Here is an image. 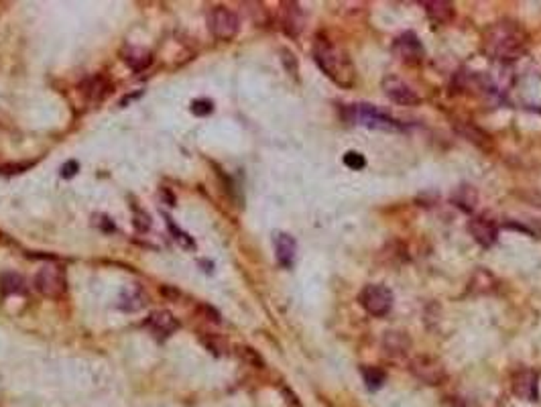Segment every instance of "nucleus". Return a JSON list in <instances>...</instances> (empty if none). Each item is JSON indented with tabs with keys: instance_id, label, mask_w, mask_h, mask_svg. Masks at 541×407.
Returning <instances> with one entry per match:
<instances>
[{
	"instance_id": "12",
	"label": "nucleus",
	"mask_w": 541,
	"mask_h": 407,
	"mask_svg": "<svg viewBox=\"0 0 541 407\" xmlns=\"http://www.w3.org/2000/svg\"><path fill=\"white\" fill-rule=\"evenodd\" d=\"M303 23H305V17H303V10L298 2H283L281 4V27L283 31L291 37H298L301 31H303Z\"/></svg>"
},
{
	"instance_id": "31",
	"label": "nucleus",
	"mask_w": 541,
	"mask_h": 407,
	"mask_svg": "<svg viewBox=\"0 0 541 407\" xmlns=\"http://www.w3.org/2000/svg\"><path fill=\"white\" fill-rule=\"evenodd\" d=\"M78 171H80V165H78V161H67V163L61 167V177L69 180V177H74Z\"/></svg>"
},
{
	"instance_id": "13",
	"label": "nucleus",
	"mask_w": 541,
	"mask_h": 407,
	"mask_svg": "<svg viewBox=\"0 0 541 407\" xmlns=\"http://www.w3.org/2000/svg\"><path fill=\"white\" fill-rule=\"evenodd\" d=\"M275 254H277V263L285 269H291L295 263V254H298V243L291 234L287 232H279L275 236Z\"/></svg>"
},
{
	"instance_id": "16",
	"label": "nucleus",
	"mask_w": 541,
	"mask_h": 407,
	"mask_svg": "<svg viewBox=\"0 0 541 407\" xmlns=\"http://www.w3.org/2000/svg\"><path fill=\"white\" fill-rule=\"evenodd\" d=\"M149 297L147 293L139 287V285H132L128 289H124L121 293V300H119V306L124 312H139L147 306Z\"/></svg>"
},
{
	"instance_id": "26",
	"label": "nucleus",
	"mask_w": 541,
	"mask_h": 407,
	"mask_svg": "<svg viewBox=\"0 0 541 407\" xmlns=\"http://www.w3.org/2000/svg\"><path fill=\"white\" fill-rule=\"evenodd\" d=\"M132 224L139 232H145L151 228V216L137 204H132Z\"/></svg>"
},
{
	"instance_id": "27",
	"label": "nucleus",
	"mask_w": 541,
	"mask_h": 407,
	"mask_svg": "<svg viewBox=\"0 0 541 407\" xmlns=\"http://www.w3.org/2000/svg\"><path fill=\"white\" fill-rule=\"evenodd\" d=\"M239 354H241L242 361H246L248 365H252V367H257V369H263V367H265L261 354H259L255 348H250V346H239Z\"/></svg>"
},
{
	"instance_id": "18",
	"label": "nucleus",
	"mask_w": 541,
	"mask_h": 407,
	"mask_svg": "<svg viewBox=\"0 0 541 407\" xmlns=\"http://www.w3.org/2000/svg\"><path fill=\"white\" fill-rule=\"evenodd\" d=\"M110 90H112V84L104 76H94L84 84V94L90 102H102L110 94Z\"/></svg>"
},
{
	"instance_id": "29",
	"label": "nucleus",
	"mask_w": 541,
	"mask_h": 407,
	"mask_svg": "<svg viewBox=\"0 0 541 407\" xmlns=\"http://www.w3.org/2000/svg\"><path fill=\"white\" fill-rule=\"evenodd\" d=\"M214 110V104L212 100H194L191 102V114L194 116H208Z\"/></svg>"
},
{
	"instance_id": "28",
	"label": "nucleus",
	"mask_w": 541,
	"mask_h": 407,
	"mask_svg": "<svg viewBox=\"0 0 541 407\" xmlns=\"http://www.w3.org/2000/svg\"><path fill=\"white\" fill-rule=\"evenodd\" d=\"M344 165L346 167H350L352 171H361L362 167L366 165V159H364V155L362 153H359V151H348V153H344Z\"/></svg>"
},
{
	"instance_id": "21",
	"label": "nucleus",
	"mask_w": 541,
	"mask_h": 407,
	"mask_svg": "<svg viewBox=\"0 0 541 407\" xmlns=\"http://www.w3.org/2000/svg\"><path fill=\"white\" fill-rule=\"evenodd\" d=\"M124 62H126V65H128L132 71H143V69H147L151 63H153V58H151L149 51L132 47V49H128V53L124 55Z\"/></svg>"
},
{
	"instance_id": "9",
	"label": "nucleus",
	"mask_w": 541,
	"mask_h": 407,
	"mask_svg": "<svg viewBox=\"0 0 541 407\" xmlns=\"http://www.w3.org/2000/svg\"><path fill=\"white\" fill-rule=\"evenodd\" d=\"M393 51H395V55H397L401 62L409 63V65H418V63L423 62V58H425V51H423L420 37L411 31L403 33V35H399V37L395 39Z\"/></svg>"
},
{
	"instance_id": "30",
	"label": "nucleus",
	"mask_w": 541,
	"mask_h": 407,
	"mask_svg": "<svg viewBox=\"0 0 541 407\" xmlns=\"http://www.w3.org/2000/svg\"><path fill=\"white\" fill-rule=\"evenodd\" d=\"M198 312L202 313L206 320H210V322H214V324H220L222 322V318H220V312L216 310V308H212V306H208V304H200L198 306Z\"/></svg>"
},
{
	"instance_id": "33",
	"label": "nucleus",
	"mask_w": 541,
	"mask_h": 407,
	"mask_svg": "<svg viewBox=\"0 0 541 407\" xmlns=\"http://www.w3.org/2000/svg\"><path fill=\"white\" fill-rule=\"evenodd\" d=\"M161 293H163V295H167V297H180V291H175V289H169V287H161Z\"/></svg>"
},
{
	"instance_id": "3",
	"label": "nucleus",
	"mask_w": 541,
	"mask_h": 407,
	"mask_svg": "<svg viewBox=\"0 0 541 407\" xmlns=\"http://www.w3.org/2000/svg\"><path fill=\"white\" fill-rule=\"evenodd\" d=\"M35 289L49 300H60L67 291V279H65V271L58 263H47L43 265L37 275H35Z\"/></svg>"
},
{
	"instance_id": "10",
	"label": "nucleus",
	"mask_w": 541,
	"mask_h": 407,
	"mask_svg": "<svg viewBox=\"0 0 541 407\" xmlns=\"http://www.w3.org/2000/svg\"><path fill=\"white\" fill-rule=\"evenodd\" d=\"M468 232L484 249H490L499 241V224L490 218L488 214H479V216H474V218L470 220L468 222Z\"/></svg>"
},
{
	"instance_id": "6",
	"label": "nucleus",
	"mask_w": 541,
	"mask_h": 407,
	"mask_svg": "<svg viewBox=\"0 0 541 407\" xmlns=\"http://www.w3.org/2000/svg\"><path fill=\"white\" fill-rule=\"evenodd\" d=\"M208 27L212 35L220 41H230L237 37V33L241 29V19L234 10H230L228 6H214L208 17Z\"/></svg>"
},
{
	"instance_id": "24",
	"label": "nucleus",
	"mask_w": 541,
	"mask_h": 407,
	"mask_svg": "<svg viewBox=\"0 0 541 407\" xmlns=\"http://www.w3.org/2000/svg\"><path fill=\"white\" fill-rule=\"evenodd\" d=\"M200 340H202V345L206 346L212 354H216V356H222V354L228 352V343H226L224 338H220L218 334H202Z\"/></svg>"
},
{
	"instance_id": "17",
	"label": "nucleus",
	"mask_w": 541,
	"mask_h": 407,
	"mask_svg": "<svg viewBox=\"0 0 541 407\" xmlns=\"http://www.w3.org/2000/svg\"><path fill=\"white\" fill-rule=\"evenodd\" d=\"M383 346L387 350V354L391 356H403L411 350V340L407 338L405 332H399V330H389L383 338Z\"/></svg>"
},
{
	"instance_id": "19",
	"label": "nucleus",
	"mask_w": 541,
	"mask_h": 407,
	"mask_svg": "<svg viewBox=\"0 0 541 407\" xmlns=\"http://www.w3.org/2000/svg\"><path fill=\"white\" fill-rule=\"evenodd\" d=\"M452 202H454L458 208H462L464 212H474V208H476V204H479V191L472 188V186H460V188L456 189Z\"/></svg>"
},
{
	"instance_id": "2",
	"label": "nucleus",
	"mask_w": 541,
	"mask_h": 407,
	"mask_svg": "<svg viewBox=\"0 0 541 407\" xmlns=\"http://www.w3.org/2000/svg\"><path fill=\"white\" fill-rule=\"evenodd\" d=\"M314 60L320 65V69L342 88H352L357 82V69L350 60V53L336 45L330 39L318 37L314 45Z\"/></svg>"
},
{
	"instance_id": "7",
	"label": "nucleus",
	"mask_w": 541,
	"mask_h": 407,
	"mask_svg": "<svg viewBox=\"0 0 541 407\" xmlns=\"http://www.w3.org/2000/svg\"><path fill=\"white\" fill-rule=\"evenodd\" d=\"M409 371L425 385H442L448 379L446 367L436 356H429V354L413 356L409 363Z\"/></svg>"
},
{
	"instance_id": "32",
	"label": "nucleus",
	"mask_w": 541,
	"mask_h": 407,
	"mask_svg": "<svg viewBox=\"0 0 541 407\" xmlns=\"http://www.w3.org/2000/svg\"><path fill=\"white\" fill-rule=\"evenodd\" d=\"M31 163H23V165H2L0 171L6 173V175H12V173H23L25 169H29Z\"/></svg>"
},
{
	"instance_id": "25",
	"label": "nucleus",
	"mask_w": 541,
	"mask_h": 407,
	"mask_svg": "<svg viewBox=\"0 0 541 407\" xmlns=\"http://www.w3.org/2000/svg\"><path fill=\"white\" fill-rule=\"evenodd\" d=\"M167 226H169V230H171V234H173V239L180 243L183 249H187V251H191V249H196V243H194V239L187 234V232H183L181 228H178L175 224H173V220L167 218Z\"/></svg>"
},
{
	"instance_id": "1",
	"label": "nucleus",
	"mask_w": 541,
	"mask_h": 407,
	"mask_svg": "<svg viewBox=\"0 0 541 407\" xmlns=\"http://www.w3.org/2000/svg\"><path fill=\"white\" fill-rule=\"evenodd\" d=\"M529 35L511 19H501L492 23L482 37L484 53L495 62L509 63L519 60L527 51Z\"/></svg>"
},
{
	"instance_id": "11",
	"label": "nucleus",
	"mask_w": 541,
	"mask_h": 407,
	"mask_svg": "<svg viewBox=\"0 0 541 407\" xmlns=\"http://www.w3.org/2000/svg\"><path fill=\"white\" fill-rule=\"evenodd\" d=\"M538 375L529 369H523L519 373L513 375V393L519 399H527V401H538Z\"/></svg>"
},
{
	"instance_id": "23",
	"label": "nucleus",
	"mask_w": 541,
	"mask_h": 407,
	"mask_svg": "<svg viewBox=\"0 0 541 407\" xmlns=\"http://www.w3.org/2000/svg\"><path fill=\"white\" fill-rule=\"evenodd\" d=\"M0 289L4 295L8 293H23L25 291V282L21 275H15V273H4L2 279H0Z\"/></svg>"
},
{
	"instance_id": "20",
	"label": "nucleus",
	"mask_w": 541,
	"mask_h": 407,
	"mask_svg": "<svg viewBox=\"0 0 541 407\" xmlns=\"http://www.w3.org/2000/svg\"><path fill=\"white\" fill-rule=\"evenodd\" d=\"M456 130L462 135V137H466L470 143H474V145H479L481 149H488L490 147V137L481 130L479 126H472L470 123H460V125H456Z\"/></svg>"
},
{
	"instance_id": "8",
	"label": "nucleus",
	"mask_w": 541,
	"mask_h": 407,
	"mask_svg": "<svg viewBox=\"0 0 541 407\" xmlns=\"http://www.w3.org/2000/svg\"><path fill=\"white\" fill-rule=\"evenodd\" d=\"M383 92L391 102L401 104V106H418L421 102L420 94L403 78H399L395 73H387L383 78Z\"/></svg>"
},
{
	"instance_id": "22",
	"label": "nucleus",
	"mask_w": 541,
	"mask_h": 407,
	"mask_svg": "<svg viewBox=\"0 0 541 407\" xmlns=\"http://www.w3.org/2000/svg\"><path fill=\"white\" fill-rule=\"evenodd\" d=\"M361 375L362 379H364V383H366V387H368L370 391L381 389V387L385 385V381H387V373H385L383 369H379V367H370V365L361 367Z\"/></svg>"
},
{
	"instance_id": "5",
	"label": "nucleus",
	"mask_w": 541,
	"mask_h": 407,
	"mask_svg": "<svg viewBox=\"0 0 541 407\" xmlns=\"http://www.w3.org/2000/svg\"><path fill=\"white\" fill-rule=\"evenodd\" d=\"M359 304L370 315L375 318H383L391 312L393 308V293L389 287L381 285V283H368L362 287L359 293Z\"/></svg>"
},
{
	"instance_id": "14",
	"label": "nucleus",
	"mask_w": 541,
	"mask_h": 407,
	"mask_svg": "<svg viewBox=\"0 0 541 407\" xmlns=\"http://www.w3.org/2000/svg\"><path fill=\"white\" fill-rule=\"evenodd\" d=\"M147 328H149L157 338H169V336L180 328V322L173 318V313L171 312L161 310V312L151 313L149 320H147Z\"/></svg>"
},
{
	"instance_id": "15",
	"label": "nucleus",
	"mask_w": 541,
	"mask_h": 407,
	"mask_svg": "<svg viewBox=\"0 0 541 407\" xmlns=\"http://www.w3.org/2000/svg\"><path fill=\"white\" fill-rule=\"evenodd\" d=\"M423 6H425V15L429 17V21L440 27L450 25L456 17V8L448 0H427V2H423Z\"/></svg>"
},
{
	"instance_id": "4",
	"label": "nucleus",
	"mask_w": 541,
	"mask_h": 407,
	"mask_svg": "<svg viewBox=\"0 0 541 407\" xmlns=\"http://www.w3.org/2000/svg\"><path fill=\"white\" fill-rule=\"evenodd\" d=\"M348 121L366 126V128H377V130H399L401 128V125L393 116L379 110L372 104H352L348 108Z\"/></svg>"
}]
</instances>
